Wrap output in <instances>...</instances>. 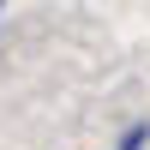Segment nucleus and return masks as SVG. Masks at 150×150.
Returning <instances> with one entry per match:
<instances>
[{"instance_id":"nucleus-2","label":"nucleus","mask_w":150,"mask_h":150,"mask_svg":"<svg viewBox=\"0 0 150 150\" xmlns=\"http://www.w3.org/2000/svg\"><path fill=\"white\" fill-rule=\"evenodd\" d=\"M0 6H6V0H0Z\"/></svg>"},{"instance_id":"nucleus-1","label":"nucleus","mask_w":150,"mask_h":150,"mask_svg":"<svg viewBox=\"0 0 150 150\" xmlns=\"http://www.w3.org/2000/svg\"><path fill=\"white\" fill-rule=\"evenodd\" d=\"M108 150H150V120H132V126L120 132V138L108 144Z\"/></svg>"}]
</instances>
